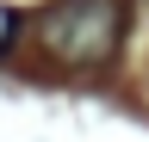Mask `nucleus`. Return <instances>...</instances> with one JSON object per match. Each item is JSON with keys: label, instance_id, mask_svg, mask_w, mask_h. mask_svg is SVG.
Returning a JSON list of instances; mask_svg holds the SVG:
<instances>
[{"label": "nucleus", "instance_id": "nucleus-1", "mask_svg": "<svg viewBox=\"0 0 149 142\" xmlns=\"http://www.w3.org/2000/svg\"><path fill=\"white\" fill-rule=\"evenodd\" d=\"M37 43L62 68H106L124 43V0H56L37 12Z\"/></svg>", "mask_w": 149, "mask_h": 142}]
</instances>
